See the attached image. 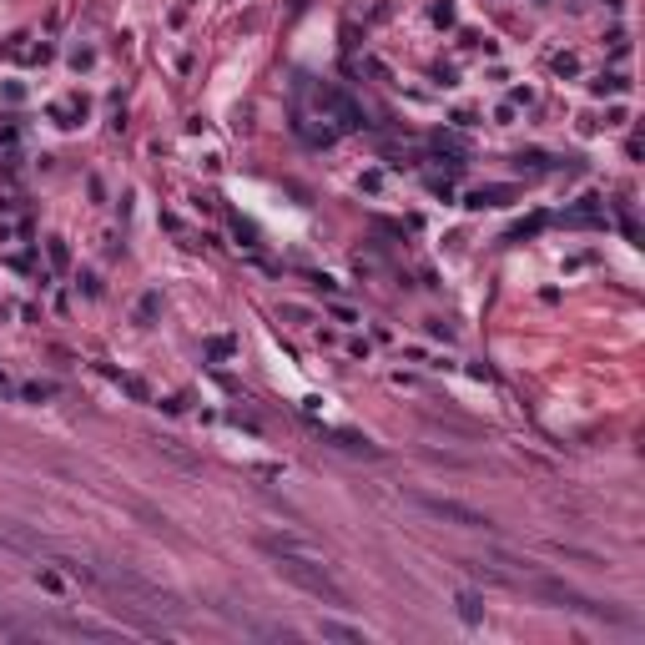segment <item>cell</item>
<instances>
[{"label":"cell","mask_w":645,"mask_h":645,"mask_svg":"<svg viewBox=\"0 0 645 645\" xmlns=\"http://www.w3.org/2000/svg\"><path fill=\"white\" fill-rule=\"evenodd\" d=\"M318 106H323V111L333 116V122H338L343 132H348V127H363V116H358V106H353V101H348V96H343L338 86H318Z\"/></svg>","instance_id":"obj_2"},{"label":"cell","mask_w":645,"mask_h":645,"mask_svg":"<svg viewBox=\"0 0 645 645\" xmlns=\"http://www.w3.org/2000/svg\"><path fill=\"white\" fill-rule=\"evenodd\" d=\"M318 630H323L328 640H363V630H353V625H338V620H323Z\"/></svg>","instance_id":"obj_3"},{"label":"cell","mask_w":645,"mask_h":645,"mask_svg":"<svg viewBox=\"0 0 645 645\" xmlns=\"http://www.w3.org/2000/svg\"><path fill=\"white\" fill-rule=\"evenodd\" d=\"M504 197H509V187H484V192L469 197V207H499Z\"/></svg>","instance_id":"obj_4"},{"label":"cell","mask_w":645,"mask_h":645,"mask_svg":"<svg viewBox=\"0 0 645 645\" xmlns=\"http://www.w3.org/2000/svg\"><path fill=\"white\" fill-rule=\"evenodd\" d=\"M459 615H464V620H479V600H474V595H459Z\"/></svg>","instance_id":"obj_5"},{"label":"cell","mask_w":645,"mask_h":645,"mask_svg":"<svg viewBox=\"0 0 645 645\" xmlns=\"http://www.w3.org/2000/svg\"><path fill=\"white\" fill-rule=\"evenodd\" d=\"M419 509H429L434 519H449V524H459V530H484V514L479 509H469V504H459V499H439V494H408Z\"/></svg>","instance_id":"obj_1"}]
</instances>
